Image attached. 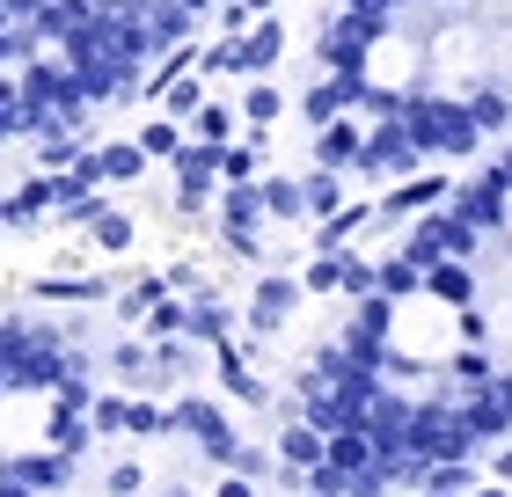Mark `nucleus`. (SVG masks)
<instances>
[{
	"label": "nucleus",
	"mask_w": 512,
	"mask_h": 497,
	"mask_svg": "<svg viewBox=\"0 0 512 497\" xmlns=\"http://www.w3.org/2000/svg\"><path fill=\"white\" fill-rule=\"evenodd\" d=\"M103 169H110V176H139V147H110Z\"/></svg>",
	"instance_id": "1"
}]
</instances>
